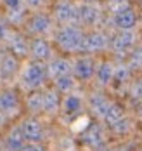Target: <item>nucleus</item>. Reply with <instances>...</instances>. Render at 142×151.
<instances>
[{
    "instance_id": "f257e3e1",
    "label": "nucleus",
    "mask_w": 142,
    "mask_h": 151,
    "mask_svg": "<svg viewBox=\"0 0 142 151\" xmlns=\"http://www.w3.org/2000/svg\"><path fill=\"white\" fill-rule=\"evenodd\" d=\"M57 42L64 50H81L83 44V35L76 26H66L59 31Z\"/></svg>"
},
{
    "instance_id": "f03ea898",
    "label": "nucleus",
    "mask_w": 142,
    "mask_h": 151,
    "mask_svg": "<svg viewBox=\"0 0 142 151\" xmlns=\"http://www.w3.org/2000/svg\"><path fill=\"white\" fill-rule=\"evenodd\" d=\"M23 85L26 89H36L44 83L45 76H47V70L38 64V63H33V64H28L24 70H23Z\"/></svg>"
},
{
    "instance_id": "7ed1b4c3",
    "label": "nucleus",
    "mask_w": 142,
    "mask_h": 151,
    "mask_svg": "<svg viewBox=\"0 0 142 151\" xmlns=\"http://www.w3.org/2000/svg\"><path fill=\"white\" fill-rule=\"evenodd\" d=\"M23 130V136H24V141H30V142H40L44 139V129L42 125L36 120H26L21 127Z\"/></svg>"
},
{
    "instance_id": "20e7f679",
    "label": "nucleus",
    "mask_w": 142,
    "mask_h": 151,
    "mask_svg": "<svg viewBox=\"0 0 142 151\" xmlns=\"http://www.w3.org/2000/svg\"><path fill=\"white\" fill-rule=\"evenodd\" d=\"M106 45H108V37L104 33H92L87 38H83L81 50H85V52H97V50L106 49Z\"/></svg>"
},
{
    "instance_id": "39448f33",
    "label": "nucleus",
    "mask_w": 142,
    "mask_h": 151,
    "mask_svg": "<svg viewBox=\"0 0 142 151\" xmlns=\"http://www.w3.org/2000/svg\"><path fill=\"white\" fill-rule=\"evenodd\" d=\"M56 16L61 23H73L78 19V9L69 2H61L56 7Z\"/></svg>"
},
{
    "instance_id": "423d86ee",
    "label": "nucleus",
    "mask_w": 142,
    "mask_h": 151,
    "mask_svg": "<svg viewBox=\"0 0 142 151\" xmlns=\"http://www.w3.org/2000/svg\"><path fill=\"white\" fill-rule=\"evenodd\" d=\"M135 21H137L135 12H133L132 9H128V7L121 9V11H118V12H116V17H114L116 26H118V28H121L123 31L132 30V28L135 26Z\"/></svg>"
},
{
    "instance_id": "0eeeda50",
    "label": "nucleus",
    "mask_w": 142,
    "mask_h": 151,
    "mask_svg": "<svg viewBox=\"0 0 142 151\" xmlns=\"http://www.w3.org/2000/svg\"><path fill=\"white\" fill-rule=\"evenodd\" d=\"M19 108V99L14 92L7 91L0 94V113L7 115V113H16Z\"/></svg>"
},
{
    "instance_id": "6e6552de",
    "label": "nucleus",
    "mask_w": 142,
    "mask_h": 151,
    "mask_svg": "<svg viewBox=\"0 0 142 151\" xmlns=\"http://www.w3.org/2000/svg\"><path fill=\"white\" fill-rule=\"evenodd\" d=\"M5 40H9V47H11L12 54H16V56H26L28 54V44H26V40L21 35H16V33L9 31Z\"/></svg>"
},
{
    "instance_id": "1a4fd4ad",
    "label": "nucleus",
    "mask_w": 142,
    "mask_h": 151,
    "mask_svg": "<svg viewBox=\"0 0 142 151\" xmlns=\"http://www.w3.org/2000/svg\"><path fill=\"white\" fill-rule=\"evenodd\" d=\"M133 42H135V37H133V33L128 30V31H121L120 35H116V38L113 40V49L116 50V52H126L130 47L133 45Z\"/></svg>"
},
{
    "instance_id": "9d476101",
    "label": "nucleus",
    "mask_w": 142,
    "mask_h": 151,
    "mask_svg": "<svg viewBox=\"0 0 142 151\" xmlns=\"http://www.w3.org/2000/svg\"><path fill=\"white\" fill-rule=\"evenodd\" d=\"M75 75L78 76V78H81V80L90 78V76L94 75V63H92V59L81 58V59L76 61V64H75Z\"/></svg>"
},
{
    "instance_id": "9b49d317",
    "label": "nucleus",
    "mask_w": 142,
    "mask_h": 151,
    "mask_svg": "<svg viewBox=\"0 0 142 151\" xmlns=\"http://www.w3.org/2000/svg\"><path fill=\"white\" fill-rule=\"evenodd\" d=\"M69 73V63L66 59H54L47 68V75L52 78H59Z\"/></svg>"
},
{
    "instance_id": "f8f14e48",
    "label": "nucleus",
    "mask_w": 142,
    "mask_h": 151,
    "mask_svg": "<svg viewBox=\"0 0 142 151\" xmlns=\"http://www.w3.org/2000/svg\"><path fill=\"white\" fill-rule=\"evenodd\" d=\"M7 148L9 151H21L24 148V136H23L21 127H16L11 130V134L7 137Z\"/></svg>"
},
{
    "instance_id": "ddd939ff",
    "label": "nucleus",
    "mask_w": 142,
    "mask_h": 151,
    "mask_svg": "<svg viewBox=\"0 0 142 151\" xmlns=\"http://www.w3.org/2000/svg\"><path fill=\"white\" fill-rule=\"evenodd\" d=\"M85 141L94 146V148H99L102 142H104V136H102V129L99 125H88L87 127V134H85Z\"/></svg>"
},
{
    "instance_id": "4468645a",
    "label": "nucleus",
    "mask_w": 142,
    "mask_h": 151,
    "mask_svg": "<svg viewBox=\"0 0 142 151\" xmlns=\"http://www.w3.org/2000/svg\"><path fill=\"white\" fill-rule=\"evenodd\" d=\"M78 17L83 21V23H87V24H94L99 21V11L95 9L94 5H83V7H80L78 9Z\"/></svg>"
},
{
    "instance_id": "2eb2a0df",
    "label": "nucleus",
    "mask_w": 142,
    "mask_h": 151,
    "mask_svg": "<svg viewBox=\"0 0 142 151\" xmlns=\"http://www.w3.org/2000/svg\"><path fill=\"white\" fill-rule=\"evenodd\" d=\"M50 28V19L45 14H36L30 21V30L35 33H45Z\"/></svg>"
},
{
    "instance_id": "dca6fc26",
    "label": "nucleus",
    "mask_w": 142,
    "mask_h": 151,
    "mask_svg": "<svg viewBox=\"0 0 142 151\" xmlns=\"http://www.w3.org/2000/svg\"><path fill=\"white\" fill-rule=\"evenodd\" d=\"M90 104H92V109H94L95 115H99L101 118L104 116V113H106V109L109 108V101L104 97V96H101V94H94L92 96V99H90Z\"/></svg>"
},
{
    "instance_id": "f3484780",
    "label": "nucleus",
    "mask_w": 142,
    "mask_h": 151,
    "mask_svg": "<svg viewBox=\"0 0 142 151\" xmlns=\"http://www.w3.org/2000/svg\"><path fill=\"white\" fill-rule=\"evenodd\" d=\"M31 54L33 58H36V59H47L49 56H50V47L45 40H35L31 44Z\"/></svg>"
},
{
    "instance_id": "a211bd4d",
    "label": "nucleus",
    "mask_w": 142,
    "mask_h": 151,
    "mask_svg": "<svg viewBox=\"0 0 142 151\" xmlns=\"http://www.w3.org/2000/svg\"><path fill=\"white\" fill-rule=\"evenodd\" d=\"M61 106V99L57 96V92H47L44 96V109L47 113H56Z\"/></svg>"
},
{
    "instance_id": "6ab92c4d",
    "label": "nucleus",
    "mask_w": 142,
    "mask_h": 151,
    "mask_svg": "<svg viewBox=\"0 0 142 151\" xmlns=\"http://www.w3.org/2000/svg\"><path fill=\"white\" fill-rule=\"evenodd\" d=\"M102 118L108 122L109 125H113V123H116L120 118H123V111H121V108H120L118 104L111 103L109 108L106 109V113H104V116H102Z\"/></svg>"
},
{
    "instance_id": "aec40b11",
    "label": "nucleus",
    "mask_w": 142,
    "mask_h": 151,
    "mask_svg": "<svg viewBox=\"0 0 142 151\" xmlns=\"http://www.w3.org/2000/svg\"><path fill=\"white\" fill-rule=\"evenodd\" d=\"M17 70V59L14 56H11V54H7L4 59H2V64H0V71L4 73V75H12V73H16Z\"/></svg>"
},
{
    "instance_id": "412c9836",
    "label": "nucleus",
    "mask_w": 142,
    "mask_h": 151,
    "mask_svg": "<svg viewBox=\"0 0 142 151\" xmlns=\"http://www.w3.org/2000/svg\"><path fill=\"white\" fill-rule=\"evenodd\" d=\"M80 106H81V101H80L78 96H68V97L64 99V103H63L64 113H68V115L76 113V111L80 109Z\"/></svg>"
},
{
    "instance_id": "4be33fe9",
    "label": "nucleus",
    "mask_w": 142,
    "mask_h": 151,
    "mask_svg": "<svg viewBox=\"0 0 142 151\" xmlns=\"http://www.w3.org/2000/svg\"><path fill=\"white\" fill-rule=\"evenodd\" d=\"M113 73H114V70L111 68V64H102L99 70H97V78H99V82L101 83H109L111 80H113Z\"/></svg>"
},
{
    "instance_id": "5701e85b",
    "label": "nucleus",
    "mask_w": 142,
    "mask_h": 151,
    "mask_svg": "<svg viewBox=\"0 0 142 151\" xmlns=\"http://www.w3.org/2000/svg\"><path fill=\"white\" fill-rule=\"evenodd\" d=\"M28 108L31 109V111H40V109H44V96L42 94H31L30 97H28Z\"/></svg>"
},
{
    "instance_id": "b1692460",
    "label": "nucleus",
    "mask_w": 142,
    "mask_h": 151,
    "mask_svg": "<svg viewBox=\"0 0 142 151\" xmlns=\"http://www.w3.org/2000/svg\"><path fill=\"white\" fill-rule=\"evenodd\" d=\"M56 85H57V89H59L61 92H69L73 87H75V82H73L71 76L64 75V76H59V78H57Z\"/></svg>"
},
{
    "instance_id": "393cba45",
    "label": "nucleus",
    "mask_w": 142,
    "mask_h": 151,
    "mask_svg": "<svg viewBox=\"0 0 142 151\" xmlns=\"http://www.w3.org/2000/svg\"><path fill=\"white\" fill-rule=\"evenodd\" d=\"M130 68H133V70L142 68V47H139L137 50L132 52V56H130Z\"/></svg>"
},
{
    "instance_id": "a878e982",
    "label": "nucleus",
    "mask_w": 142,
    "mask_h": 151,
    "mask_svg": "<svg viewBox=\"0 0 142 151\" xmlns=\"http://www.w3.org/2000/svg\"><path fill=\"white\" fill-rule=\"evenodd\" d=\"M111 127H113V130L118 132V134H126V132L130 130V122L126 120V118H120L116 123H113Z\"/></svg>"
},
{
    "instance_id": "bb28decb",
    "label": "nucleus",
    "mask_w": 142,
    "mask_h": 151,
    "mask_svg": "<svg viewBox=\"0 0 142 151\" xmlns=\"http://www.w3.org/2000/svg\"><path fill=\"white\" fill-rule=\"evenodd\" d=\"M128 75H130L128 68H125V66H120V68L113 73V78H116L118 82H123V80H126V78H128Z\"/></svg>"
},
{
    "instance_id": "cd10ccee",
    "label": "nucleus",
    "mask_w": 142,
    "mask_h": 151,
    "mask_svg": "<svg viewBox=\"0 0 142 151\" xmlns=\"http://www.w3.org/2000/svg\"><path fill=\"white\" fill-rule=\"evenodd\" d=\"M132 96H133L135 99H142V80L141 82H135V83L132 85Z\"/></svg>"
},
{
    "instance_id": "c85d7f7f",
    "label": "nucleus",
    "mask_w": 142,
    "mask_h": 151,
    "mask_svg": "<svg viewBox=\"0 0 142 151\" xmlns=\"http://www.w3.org/2000/svg\"><path fill=\"white\" fill-rule=\"evenodd\" d=\"M21 151H44V148H42V146H40L38 142H35V144L31 142L30 146H24V148H23Z\"/></svg>"
},
{
    "instance_id": "c756f323",
    "label": "nucleus",
    "mask_w": 142,
    "mask_h": 151,
    "mask_svg": "<svg viewBox=\"0 0 142 151\" xmlns=\"http://www.w3.org/2000/svg\"><path fill=\"white\" fill-rule=\"evenodd\" d=\"M5 4L9 5L11 11H14V9H19V7H21V0H5Z\"/></svg>"
},
{
    "instance_id": "7c9ffc66",
    "label": "nucleus",
    "mask_w": 142,
    "mask_h": 151,
    "mask_svg": "<svg viewBox=\"0 0 142 151\" xmlns=\"http://www.w3.org/2000/svg\"><path fill=\"white\" fill-rule=\"evenodd\" d=\"M7 35H9V28L4 26V24H0V40H5Z\"/></svg>"
},
{
    "instance_id": "2f4dec72",
    "label": "nucleus",
    "mask_w": 142,
    "mask_h": 151,
    "mask_svg": "<svg viewBox=\"0 0 142 151\" xmlns=\"http://www.w3.org/2000/svg\"><path fill=\"white\" fill-rule=\"evenodd\" d=\"M42 2H44V0H26V4H30L31 7H38Z\"/></svg>"
},
{
    "instance_id": "473e14b6",
    "label": "nucleus",
    "mask_w": 142,
    "mask_h": 151,
    "mask_svg": "<svg viewBox=\"0 0 142 151\" xmlns=\"http://www.w3.org/2000/svg\"><path fill=\"white\" fill-rule=\"evenodd\" d=\"M141 115H142V104H141Z\"/></svg>"
},
{
    "instance_id": "72a5a7b5",
    "label": "nucleus",
    "mask_w": 142,
    "mask_h": 151,
    "mask_svg": "<svg viewBox=\"0 0 142 151\" xmlns=\"http://www.w3.org/2000/svg\"><path fill=\"white\" fill-rule=\"evenodd\" d=\"M141 2H142V0H141Z\"/></svg>"
}]
</instances>
